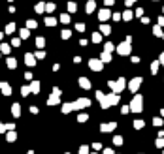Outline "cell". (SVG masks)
I'll return each instance as SVG.
<instances>
[{"label": "cell", "instance_id": "ba28073f", "mask_svg": "<svg viewBox=\"0 0 164 154\" xmlns=\"http://www.w3.org/2000/svg\"><path fill=\"white\" fill-rule=\"evenodd\" d=\"M98 19H100L102 23H106V21H108V19H111V11H109L108 8L100 9V11H98Z\"/></svg>", "mask_w": 164, "mask_h": 154}, {"label": "cell", "instance_id": "ac0fdd59", "mask_svg": "<svg viewBox=\"0 0 164 154\" xmlns=\"http://www.w3.org/2000/svg\"><path fill=\"white\" fill-rule=\"evenodd\" d=\"M91 41H92V43H100V41H102V34H100V32H94V34L91 36Z\"/></svg>", "mask_w": 164, "mask_h": 154}, {"label": "cell", "instance_id": "f907efd6", "mask_svg": "<svg viewBox=\"0 0 164 154\" xmlns=\"http://www.w3.org/2000/svg\"><path fill=\"white\" fill-rule=\"evenodd\" d=\"M157 25H159V27L162 28V27H164V17H159V23H157Z\"/></svg>", "mask_w": 164, "mask_h": 154}, {"label": "cell", "instance_id": "603a6c76", "mask_svg": "<svg viewBox=\"0 0 164 154\" xmlns=\"http://www.w3.org/2000/svg\"><path fill=\"white\" fill-rule=\"evenodd\" d=\"M36 47H38V49H44V47H46V40H44L42 36L36 38Z\"/></svg>", "mask_w": 164, "mask_h": 154}, {"label": "cell", "instance_id": "11a10c76", "mask_svg": "<svg viewBox=\"0 0 164 154\" xmlns=\"http://www.w3.org/2000/svg\"><path fill=\"white\" fill-rule=\"evenodd\" d=\"M2 38H4V34H2V32H0V41H2Z\"/></svg>", "mask_w": 164, "mask_h": 154}, {"label": "cell", "instance_id": "44dd1931", "mask_svg": "<svg viewBox=\"0 0 164 154\" xmlns=\"http://www.w3.org/2000/svg\"><path fill=\"white\" fill-rule=\"evenodd\" d=\"M100 60H102V64H108V62H111V53H102Z\"/></svg>", "mask_w": 164, "mask_h": 154}, {"label": "cell", "instance_id": "6da1fadb", "mask_svg": "<svg viewBox=\"0 0 164 154\" xmlns=\"http://www.w3.org/2000/svg\"><path fill=\"white\" fill-rule=\"evenodd\" d=\"M117 104H119V94H115V92H113V94H108V96H102V98H100V105L104 109H108L109 105H117Z\"/></svg>", "mask_w": 164, "mask_h": 154}, {"label": "cell", "instance_id": "681fc988", "mask_svg": "<svg viewBox=\"0 0 164 154\" xmlns=\"http://www.w3.org/2000/svg\"><path fill=\"white\" fill-rule=\"evenodd\" d=\"M134 15H136V17H141V15H143V9H141V8H138V9H136V13H134Z\"/></svg>", "mask_w": 164, "mask_h": 154}, {"label": "cell", "instance_id": "cb8c5ba5", "mask_svg": "<svg viewBox=\"0 0 164 154\" xmlns=\"http://www.w3.org/2000/svg\"><path fill=\"white\" fill-rule=\"evenodd\" d=\"M6 64H8L9 70H15V68H17V60H15V58H8V60H6Z\"/></svg>", "mask_w": 164, "mask_h": 154}, {"label": "cell", "instance_id": "7bdbcfd3", "mask_svg": "<svg viewBox=\"0 0 164 154\" xmlns=\"http://www.w3.org/2000/svg\"><path fill=\"white\" fill-rule=\"evenodd\" d=\"M76 30H78V32H83V30H85V25H83V23H78V25H76Z\"/></svg>", "mask_w": 164, "mask_h": 154}, {"label": "cell", "instance_id": "db71d44e", "mask_svg": "<svg viewBox=\"0 0 164 154\" xmlns=\"http://www.w3.org/2000/svg\"><path fill=\"white\" fill-rule=\"evenodd\" d=\"M6 130V126H4V124H2V122H0V133H2V131H4Z\"/></svg>", "mask_w": 164, "mask_h": 154}, {"label": "cell", "instance_id": "f6af8a7d", "mask_svg": "<svg viewBox=\"0 0 164 154\" xmlns=\"http://www.w3.org/2000/svg\"><path fill=\"white\" fill-rule=\"evenodd\" d=\"M128 111H130V107H128V105H123V107H121V113H123V115H127Z\"/></svg>", "mask_w": 164, "mask_h": 154}, {"label": "cell", "instance_id": "b9f144b4", "mask_svg": "<svg viewBox=\"0 0 164 154\" xmlns=\"http://www.w3.org/2000/svg\"><path fill=\"white\" fill-rule=\"evenodd\" d=\"M46 11H49V13H51V11H55V4H53V2L46 4Z\"/></svg>", "mask_w": 164, "mask_h": 154}, {"label": "cell", "instance_id": "d4e9b609", "mask_svg": "<svg viewBox=\"0 0 164 154\" xmlns=\"http://www.w3.org/2000/svg\"><path fill=\"white\" fill-rule=\"evenodd\" d=\"M11 113H13V117H19V115H21V107H19V104L11 105Z\"/></svg>", "mask_w": 164, "mask_h": 154}, {"label": "cell", "instance_id": "3957f363", "mask_svg": "<svg viewBox=\"0 0 164 154\" xmlns=\"http://www.w3.org/2000/svg\"><path fill=\"white\" fill-rule=\"evenodd\" d=\"M128 107H130V111H134V113H141V111H143V98H141L140 94H136Z\"/></svg>", "mask_w": 164, "mask_h": 154}, {"label": "cell", "instance_id": "680465c9", "mask_svg": "<svg viewBox=\"0 0 164 154\" xmlns=\"http://www.w3.org/2000/svg\"><path fill=\"white\" fill-rule=\"evenodd\" d=\"M8 2H11V0H8Z\"/></svg>", "mask_w": 164, "mask_h": 154}, {"label": "cell", "instance_id": "ffe728a7", "mask_svg": "<svg viewBox=\"0 0 164 154\" xmlns=\"http://www.w3.org/2000/svg\"><path fill=\"white\" fill-rule=\"evenodd\" d=\"M9 51H11V45H8V43H0V53L9 54Z\"/></svg>", "mask_w": 164, "mask_h": 154}, {"label": "cell", "instance_id": "4dcf8cb0", "mask_svg": "<svg viewBox=\"0 0 164 154\" xmlns=\"http://www.w3.org/2000/svg\"><path fill=\"white\" fill-rule=\"evenodd\" d=\"M46 25H47V27H55V25H57V19H55V17H47L46 19Z\"/></svg>", "mask_w": 164, "mask_h": 154}, {"label": "cell", "instance_id": "52a82bcc", "mask_svg": "<svg viewBox=\"0 0 164 154\" xmlns=\"http://www.w3.org/2000/svg\"><path fill=\"white\" fill-rule=\"evenodd\" d=\"M140 85H141V77H134L132 81L128 83V90L136 94V92H138V88H140Z\"/></svg>", "mask_w": 164, "mask_h": 154}, {"label": "cell", "instance_id": "74e56055", "mask_svg": "<svg viewBox=\"0 0 164 154\" xmlns=\"http://www.w3.org/2000/svg\"><path fill=\"white\" fill-rule=\"evenodd\" d=\"M78 120H79V122H87V120H89V117H87L85 113H79V115H78Z\"/></svg>", "mask_w": 164, "mask_h": 154}, {"label": "cell", "instance_id": "2e32d148", "mask_svg": "<svg viewBox=\"0 0 164 154\" xmlns=\"http://www.w3.org/2000/svg\"><path fill=\"white\" fill-rule=\"evenodd\" d=\"M100 34H104V36H108V34H111V27L104 23V25L100 27Z\"/></svg>", "mask_w": 164, "mask_h": 154}, {"label": "cell", "instance_id": "e575fe53", "mask_svg": "<svg viewBox=\"0 0 164 154\" xmlns=\"http://www.w3.org/2000/svg\"><path fill=\"white\" fill-rule=\"evenodd\" d=\"M15 139H17V135H15V131H13V130H9V133H8V141H9V143H13Z\"/></svg>", "mask_w": 164, "mask_h": 154}, {"label": "cell", "instance_id": "5b68a950", "mask_svg": "<svg viewBox=\"0 0 164 154\" xmlns=\"http://www.w3.org/2000/svg\"><path fill=\"white\" fill-rule=\"evenodd\" d=\"M115 51H117L121 56H128V54L132 53V45H130V43H127V41H123V43H119V45L115 47Z\"/></svg>", "mask_w": 164, "mask_h": 154}, {"label": "cell", "instance_id": "d6a6232c", "mask_svg": "<svg viewBox=\"0 0 164 154\" xmlns=\"http://www.w3.org/2000/svg\"><path fill=\"white\" fill-rule=\"evenodd\" d=\"M157 72H159V60H155V62L151 64V73H153V75H155Z\"/></svg>", "mask_w": 164, "mask_h": 154}, {"label": "cell", "instance_id": "9a60e30c", "mask_svg": "<svg viewBox=\"0 0 164 154\" xmlns=\"http://www.w3.org/2000/svg\"><path fill=\"white\" fill-rule=\"evenodd\" d=\"M60 102V96H57V94H51L49 96V100H47V105H57Z\"/></svg>", "mask_w": 164, "mask_h": 154}, {"label": "cell", "instance_id": "c3c4849f", "mask_svg": "<svg viewBox=\"0 0 164 154\" xmlns=\"http://www.w3.org/2000/svg\"><path fill=\"white\" fill-rule=\"evenodd\" d=\"M104 4H106V8H109V6L115 4V0H104Z\"/></svg>", "mask_w": 164, "mask_h": 154}, {"label": "cell", "instance_id": "91938a15", "mask_svg": "<svg viewBox=\"0 0 164 154\" xmlns=\"http://www.w3.org/2000/svg\"><path fill=\"white\" fill-rule=\"evenodd\" d=\"M28 154H32V152H28Z\"/></svg>", "mask_w": 164, "mask_h": 154}, {"label": "cell", "instance_id": "1f68e13d", "mask_svg": "<svg viewBox=\"0 0 164 154\" xmlns=\"http://www.w3.org/2000/svg\"><path fill=\"white\" fill-rule=\"evenodd\" d=\"M13 32H15V23H9L6 27V34H13Z\"/></svg>", "mask_w": 164, "mask_h": 154}, {"label": "cell", "instance_id": "60d3db41", "mask_svg": "<svg viewBox=\"0 0 164 154\" xmlns=\"http://www.w3.org/2000/svg\"><path fill=\"white\" fill-rule=\"evenodd\" d=\"M113 143H115V145H123V137H121V135H115L113 137Z\"/></svg>", "mask_w": 164, "mask_h": 154}, {"label": "cell", "instance_id": "30bf717a", "mask_svg": "<svg viewBox=\"0 0 164 154\" xmlns=\"http://www.w3.org/2000/svg\"><path fill=\"white\" fill-rule=\"evenodd\" d=\"M0 90H2V94H4V96H11V86H9V83L0 81Z\"/></svg>", "mask_w": 164, "mask_h": 154}, {"label": "cell", "instance_id": "816d5d0a", "mask_svg": "<svg viewBox=\"0 0 164 154\" xmlns=\"http://www.w3.org/2000/svg\"><path fill=\"white\" fill-rule=\"evenodd\" d=\"M104 154H115V152L111 149H104Z\"/></svg>", "mask_w": 164, "mask_h": 154}, {"label": "cell", "instance_id": "7402d4cb", "mask_svg": "<svg viewBox=\"0 0 164 154\" xmlns=\"http://www.w3.org/2000/svg\"><path fill=\"white\" fill-rule=\"evenodd\" d=\"M19 36H21V40H27V38L30 36V30H28V28H21V30H19Z\"/></svg>", "mask_w": 164, "mask_h": 154}, {"label": "cell", "instance_id": "f546056e", "mask_svg": "<svg viewBox=\"0 0 164 154\" xmlns=\"http://www.w3.org/2000/svg\"><path fill=\"white\" fill-rule=\"evenodd\" d=\"M76 9H78V4L76 2H68V13H74Z\"/></svg>", "mask_w": 164, "mask_h": 154}, {"label": "cell", "instance_id": "7dc6e473", "mask_svg": "<svg viewBox=\"0 0 164 154\" xmlns=\"http://www.w3.org/2000/svg\"><path fill=\"white\" fill-rule=\"evenodd\" d=\"M157 147H164V135L159 137V141H157Z\"/></svg>", "mask_w": 164, "mask_h": 154}, {"label": "cell", "instance_id": "277c9868", "mask_svg": "<svg viewBox=\"0 0 164 154\" xmlns=\"http://www.w3.org/2000/svg\"><path fill=\"white\" fill-rule=\"evenodd\" d=\"M89 105H91V100H89V98H79V100L70 104V109L76 111V109H83V107H89Z\"/></svg>", "mask_w": 164, "mask_h": 154}, {"label": "cell", "instance_id": "8992f818", "mask_svg": "<svg viewBox=\"0 0 164 154\" xmlns=\"http://www.w3.org/2000/svg\"><path fill=\"white\" fill-rule=\"evenodd\" d=\"M89 68H91L92 72H102V70H104V64H102L100 58H91L89 60Z\"/></svg>", "mask_w": 164, "mask_h": 154}, {"label": "cell", "instance_id": "83f0119b", "mask_svg": "<svg viewBox=\"0 0 164 154\" xmlns=\"http://www.w3.org/2000/svg\"><path fill=\"white\" fill-rule=\"evenodd\" d=\"M153 34H155L157 38H159V36H162V28H160L159 25H155V27H153Z\"/></svg>", "mask_w": 164, "mask_h": 154}, {"label": "cell", "instance_id": "8fae6325", "mask_svg": "<svg viewBox=\"0 0 164 154\" xmlns=\"http://www.w3.org/2000/svg\"><path fill=\"white\" fill-rule=\"evenodd\" d=\"M115 128H117V124H115V122H106V124H102V126H100V130L102 131H113Z\"/></svg>", "mask_w": 164, "mask_h": 154}, {"label": "cell", "instance_id": "6f0895ef", "mask_svg": "<svg viewBox=\"0 0 164 154\" xmlns=\"http://www.w3.org/2000/svg\"><path fill=\"white\" fill-rule=\"evenodd\" d=\"M162 38H164V32H162Z\"/></svg>", "mask_w": 164, "mask_h": 154}, {"label": "cell", "instance_id": "9c48e42d", "mask_svg": "<svg viewBox=\"0 0 164 154\" xmlns=\"http://www.w3.org/2000/svg\"><path fill=\"white\" fill-rule=\"evenodd\" d=\"M25 64H27L28 68H34V66H36V58H34V54H32V53L25 54Z\"/></svg>", "mask_w": 164, "mask_h": 154}, {"label": "cell", "instance_id": "ee69618b", "mask_svg": "<svg viewBox=\"0 0 164 154\" xmlns=\"http://www.w3.org/2000/svg\"><path fill=\"white\" fill-rule=\"evenodd\" d=\"M21 92H23V96H28V94H30V88H28V86H23Z\"/></svg>", "mask_w": 164, "mask_h": 154}, {"label": "cell", "instance_id": "f1b7e54d", "mask_svg": "<svg viewBox=\"0 0 164 154\" xmlns=\"http://www.w3.org/2000/svg\"><path fill=\"white\" fill-rule=\"evenodd\" d=\"M36 27H38V23L34 21V19H28V21H27V28H28V30H30V28H36Z\"/></svg>", "mask_w": 164, "mask_h": 154}, {"label": "cell", "instance_id": "7c38bea8", "mask_svg": "<svg viewBox=\"0 0 164 154\" xmlns=\"http://www.w3.org/2000/svg\"><path fill=\"white\" fill-rule=\"evenodd\" d=\"M94 9H96V2H94V0H89L87 6H85V11H87V13H92Z\"/></svg>", "mask_w": 164, "mask_h": 154}, {"label": "cell", "instance_id": "836d02e7", "mask_svg": "<svg viewBox=\"0 0 164 154\" xmlns=\"http://www.w3.org/2000/svg\"><path fill=\"white\" fill-rule=\"evenodd\" d=\"M44 56H46V51L44 49H38L36 53H34V58H44Z\"/></svg>", "mask_w": 164, "mask_h": 154}, {"label": "cell", "instance_id": "4fadbf2b", "mask_svg": "<svg viewBox=\"0 0 164 154\" xmlns=\"http://www.w3.org/2000/svg\"><path fill=\"white\" fill-rule=\"evenodd\" d=\"M79 86L85 88V90H89V88H91V81H89L87 77H81V79H79Z\"/></svg>", "mask_w": 164, "mask_h": 154}, {"label": "cell", "instance_id": "5bb4252c", "mask_svg": "<svg viewBox=\"0 0 164 154\" xmlns=\"http://www.w3.org/2000/svg\"><path fill=\"white\" fill-rule=\"evenodd\" d=\"M28 88H30V92H32V94H38V92H40V81H32Z\"/></svg>", "mask_w": 164, "mask_h": 154}, {"label": "cell", "instance_id": "94428289", "mask_svg": "<svg viewBox=\"0 0 164 154\" xmlns=\"http://www.w3.org/2000/svg\"><path fill=\"white\" fill-rule=\"evenodd\" d=\"M162 11H164V9H162Z\"/></svg>", "mask_w": 164, "mask_h": 154}, {"label": "cell", "instance_id": "d590c367", "mask_svg": "<svg viewBox=\"0 0 164 154\" xmlns=\"http://www.w3.org/2000/svg\"><path fill=\"white\" fill-rule=\"evenodd\" d=\"M153 124H155L157 128L162 126V117H155V118H153Z\"/></svg>", "mask_w": 164, "mask_h": 154}, {"label": "cell", "instance_id": "f5cc1de1", "mask_svg": "<svg viewBox=\"0 0 164 154\" xmlns=\"http://www.w3.org/2000/svg\"><path fill=\"white\" fill-rule=\"evenodd\" d=\"M159 64H162V66H164V53L160 54V58H159Z\"/></svg>", "mask_w": 164, "mask_h": 154}, {"label": "cell", "instance_id": "8d00e7d4", "mask_svg": "<svg viewBox=\"0 0 164 154\" xmlns=\"http://www.w3.org/2000/svg\"><path fill=\"white\" fill-rule=\"evenodd\" d=\"M132 17H134V13H132V11H125V13H123V19H125V21H130Z\"/></svg>", "mask_w": 164, "mask_h": 154}, {"label": "cell", "instance_id": "7a4b0ae2", "mask_svg": "<svg viewBox=\"0 0 164 154\" xmlns=\"http://www.w3.org/2000/svg\"><path fill=\"white\" fill-rule=\"evenodd\" d=\"M109 88L115 92V94H119V92L125 90V86H127V81H125V77H119V79H115V81H108Z\"/></svg>", "mask_w": 164, "mask_h": 154}, {"label": "cell", "instance_id": "484cf974", "mask_svg": "<svg viewBox=\"0 0 164 154\" xmlns=\"http://www.w3.org/2000/svg\"><path fill=\"white\" fill-rule=\"evenodd\" d=\"M59 21H60V23H64V25H68L70 23V13H62Z\"/></svg>", "mask_w": 164, "mask_h": 154}, {"label": "cell", "instance_id": "4316f807", "mask_svg": "<svg viewBox=\"0 0 164 154\" xmlns=\"http://www.w3.org/2000/svg\"><path fill=\"white\" fill-rule=\"evenodd\" d=\"M70 36H72V32H70L68 30V28H64V30L62 32H60V38H62V40H68V38Z\"/></svg>", "mask_w": 164, "mask_h": 154}, {"label": "cell", "instance_id": "d6986e66", "mask_svg": "<svg viewBox=\"0 0 164 154\" xmlns=\"http://www.w3.org/2000/svg\"><path fill=\"white\" fill-rule=\"evenodd\" d=\"M113 51H115V45L111 43V41L104 43V53H113Z\"/></svg>", "mask_w": 164, "mask_h": 154}, {"label": "cell", "instance_id": "9f6ffc18", "mask_svg": "<svg viewBox=\"0 0 164 154\" xmlns=\"http://www.w3.org/2000/svg\"><path fill=\"white\" fill-rule=\"evenodd\" d=\"M160 115H162V118H164V109H162V111H160Z\"/></svg>", "mask_w": 164, "mask_h": 154}, {"label": "cell", "instance_id": "f35d334b", "mask_svg": "<svg viewBox=\"0 0 164 154\" xmlns=\"http://www.w3.org/2000/svg\"><path fill=\"white\" fill-rule=\"evenodd\" d=\"M21 45V38H13L11 40V47H19Z\"/></svg>", "mask_w": 164, "mask_h": 154}, {"label": "cell", "instance_id": "ab89813d", "mask_svg": "<svg viewBox=\"0 0 164 154\" xmlns=\"http://www.w3.org/2000/svg\"><path fill=\"white\" fill-rule=\"evenodd\" d=\"M134 128H136V130H141V128H143V120H134Z\"/></svg>", "mask_w": 164, "mask_h": 154}, {"label": "cell", "instance_id": "bcb514c9", "mask_svg": "<svg viewBox=\"0 0 164 154\" xmlns=\"http://www.w3.org/2000/svg\"><path fill=\"white\" fill-rule=\"evenodd\" d=\"M79 154H89V147H81V149H79Z\"/></svg>", "mask_w": 164, "mask_h": 154}, {"label": "cell", "instance_id": "e0dca14e", "mask_svg": "<svg viewBox=\"0 0 164 154\" xmlns=\"http://www.w3.org/2000/svg\"><path fill=\"white\" fill-rule=\"evenodd\" d=\"M34 9H36V13H44V11H46V2H38V4L34 6Z\"/></svg>", "mask_w": 164, "mask_h": 154}]
</instances>
